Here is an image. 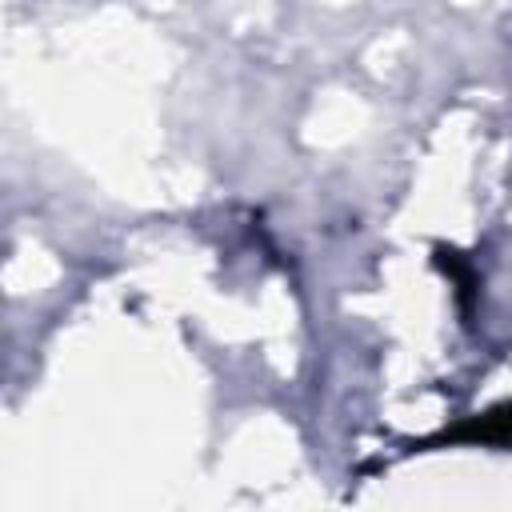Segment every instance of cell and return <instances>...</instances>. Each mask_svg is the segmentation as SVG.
Listing matches in <instances>:
<instances>
[{
    "label": "cell",
    "mask_w": 512,
    "mask_h": 512,
    "mask_svg": "<svg viewBox=\"0 0 512 512\" xmlns=\"http://www.w3.org/2000/svg\"><path fill=\"white\" fill-rule=\"evenodd\" d=\"M428 444H480V448H512V404H496L488 412L464 416L460 424L436 432Z\"/></svg>",
    "instance_id": "1"
},
{
    "label": "cell",
    "mask_w": 512,
    "mask_h": 512,
    "mask_svg": "<svg viewBox=\"0 0 512 512\" xmlns=\"http://www.w3.org/2000/svg\"><path fill=\"white\" fill-rule=\"evenodd\" d=\"M436 264L456 280V292H460V308L472 316V296H476V276H472V268L460 260V252L456 248H444V244H436Z\"/></svg>",
    "instance_id": "2"
}]
</instances>
